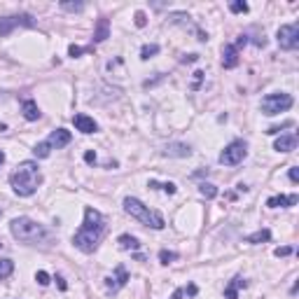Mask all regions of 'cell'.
I'll return each mask as SVG.
<instances>
[{
	"instance_id": "obj_19",
	"label": "cell",
	"mask_w": 299,
	"mask_h": 299,
	"mask_svg": "<svg viewBox=\"0 0 299 299\" xmlns=\"http://www.w3.org/2000/svg\"><path fill=\"white\" fill-rule=\"evenodd\" d=\"M117 246L122 248V250H133L136 253L140 248V241L136 236H131V234H122V236L117 238Z\"/></svg>"
},
{
	"instance_id": "obj_33",
	"label": "cell",
	"mask_w": 299,
	"mask_h": 299,
	"mask_svg": "<svg viewBox=\"0 0 299 299\" xmlns=\"http://www.w3.org/2000/svg\"><path fill=\"white\" fill-rule=\"evenodd\" d=\"M133 19H136V26H138V28H143V26L147 23L145 12H136V14H133Z\"/></svg>"
},
{
	"instance_id": "obj_7",
	"label": "cell",
	"mask_w": 299,
	"mask_h": 299,
	"mask_svg": "<svg viewBox=\"0 0 299 299\" xmlns=\"http://www.w3.org/2000/svg\"><path fill=\"white\" fill-rule=\"evenodd\" d=\"M281 49H297L299 47V26L297 23H285L276 33Z\"/></svg>"
},
{
	"instance_id": "obj_40",
	"label": "cell",
	"mask_w": 299,
	"mask_h": 299,
	"mask_svg": "<svg viewBox=\"0 0 299 299\" xmlns=\"http://www.w3.org/2000/svg\"><path fill=\"white\" fill-rule=\"evenodd\" d=\"M185 292H187V295H197V285H187Z\"/></svg>"
},
{
	"instance_id": "obj_24",
	"label": "cell",
	"mask_w": 299,
	"mask_h": 299,
	"mask_svg": "<svg viewBox=\"0 0 299 299\" xmlns=\"http://www.w3.org/2000/svg\"><path fill=\"white\" fill-rule=\"evenodd\" d=\"M150 187H152V190H164L166 194H176L178 192L176 183H157V180H150Z\"/></svg>"
},
{
	"instance_id": "obj_4",
	"label": "cell",
	"mask_w": 299,
	"mask_h": 299,
	"mask_svg": "<svg viewBox=\"0 0 299 299\" xmlns=\"http://www.w3.org/2000/svg\"><path fill=\"white\" fill-rule=\"evenodd\" d=\"M295 105V99H292L290 94L285 92H276V94H269L262 99V112L269 117L278 115V112H285V110H290Z\"/></svg>"
},
{
	"instance_id": "obj_3",
	"label": "cell",
	"mask_w": 299,
	"mask_h": 299,
	"mask_svg": "<svg viewBox=\"0 0 299 299\" xmlns=\"http://www.w3.org/2000/svg\"><path fill=\"white\" fill-rule=\"evenodd\" d=\"M124 210H126L131 217H136L138 222H143L145 227H152V229H164V227H166V222H164L161 213H157V210H150V208H147L143 201L133 199V197H126V199H124Z\"/></svg>"
},
{
	"instance_id": "obj_35",
	"label": "cell",
	"mask_w": 299,
	"mask_h": 299,
	"mask_svg": "<svg viewBox=\"0 0 299 299\" xmlns=\"http://www.w3.org/2000/svg\"><path fill=\"white\" fill-rule=\"evenodd\" d=\"M201 80H203V70H197V73H194V85H192V89H199V87H201Z\"/></svg>"
},
{
	"instance_id": "obj_6",
	"label": "cell",
	"mask_w": 299,
	"mask_h": 299,
	"mask_svg": "<svg viewBox=\"0 0 299 299\" xmlns=\"http://www.w3.org/2000/svg\"><path fill=\"white\" fill-rule=\"evenodd\" d=\"M100 231H87V229H77V234L73 236V243H75L77 250H82V253H94L96 248H99V241H100Z\"/></svg>"
},
{
	"instance_id": "obj_12",
	"label": "cell",
	"mask_w": 299,
	"mask_h": 299,
	"mask_svg": "<svg viewBox=\"0 0 299 299\" xmlns=\"http://www.w3.org/2000/svg\"><path fill=\"white\" fill-rule=\"evenodd\" d=\"M70 140H73V136H70V131H68V129H56V131H52V133H49L47 143H49L52 147H56V150H59V147H66V145H68Z\"/></svg>"
},
{
	"instance_id": "obj_31",
	"label": "cell",
	"mask_w": 299,
	"mask_h": 299,
	"mask_svg": "<svg viewBox=\"0 0 299 299\" xmlns=\"http://www.w3.org/2000/svg\"><path fill=\"white\" fill-rule=\"evenodd\" d=\"M292 124H295V122H290V119H288V122H283L281 126H271L267 133H269V136H276V133H281V129H288V126H292Z\"/></svg>"
},
{
	"instance_id": "obj_8",
	"label": "cell",
	"mask_w": 299,
	"mask_h": 299,
	"mask_svg": "<svg viewBox=\"0 0 299 299\" xmlns=\"http://www.w3.org/2000/svg\"><path fill=\"white\" fill-rule=\"evenodd\" d=\"M16 26H26V28H33L35 21H33L31 14H14V16H2L0 19V38H5L14 31Z\"/></svg>"
},
{
	"instance_id": "obj_21",
	"label": "cell",
	"mask_w": 299,
	"mask_h": 299,
	"mask_svg": "<svg viewBox=\"0 0 299 299\" xmlns=\"http://www.w3.org/2000/svg\"><path fill=\"white\" fill-rule=\"evenodd\" d=\"M269 238H271V231H269V229H260V231H255V234H250V236H246V243L257 246V243H264V241H269Z\"/></svg>"
},
{
	"instance_id": "obj_13",
	"label": "cell",
	"mask_w": 299,
	"mask_h": 299,
	"mask_svg": "<svg viewBox=\"0 0 299 299\" xmlns=\"http://www.w3.org/2000/svg\"><path fill=\"white\" fill-rule=\"evenodd\" d=\"M299 201V194H290V197H285V194H278V197H271V199L267 201L269 208H290L295 206Z\"/></svg>"
},
{
	"instance_id": "obj_34",
	"label": "cell",
	"mask_w": 299,
	"mask_h": 299,
	"mask_svg": "<svg viewBox=\"0 0 299 299\" xmlns=\"http://www.w3.org/2000/svg\"><path fill=\"white\" fill-rule=\"evenodd\" d=\"M290 253H292L290 246H283V248H276V250H274V255H276V257H288Z\"/></svg>"
},
{
	"instance_id": "obj_2",
	"label": "cell",
	"mask_w": 299,
	"mask_h": 299,
	"mask_svg": "<svg viewBox=\"0 0 299 299\" xmlns=\"http://www.w3.org/2000/svg\"><path fill=\"white\" fill-rule=\"evenodd\" d=\"M9 231L21 243H42V241H49V236H52V231L31 217H14L9 224Z\"/></svg>"
},
{
	"instance_id": "obj_30",
	"label": "cell",
	"mask_w": 299,
	"mask_h": 299,
	"mask_svg": "<svg viewBox=\"0 0 299 299\" xmlns=\"http://www.w3.org/2000/svg\"><path fill=\"white\" fill-rule=\"evenodd\" d=\"M229 9L234 12V14H241V12L246 14V12H248V2H241V0H236V2H231V5H229Z\"/></svg>"
},
{
	"instance_id": "obj_41",
	"label": "cell",
	"mask_w": 299,
	"mask_h": 299,
	"mask_svg": "<svg viewBox=\"0 0 299 299\" xmlns=\"http://www.w3.org/2000/svg\"><path fill=\"white\" fill-rule=\"evenodd\" d=\"M56 283H59V288H61V290H66V288H68V285H66V281H63L61 276H56Z\"/></svg>"
},
{
	"instance_id": "obj_28",
	"label": "cell",
	"mask_w": 299,
	"mask_h": 299,
	"mask_svg": "<svg viewBox=\"0 0 299 299\" xmlns=\"http://www.w3.org/2000/svg\"><path fill=\"white\" fill-rule=\"evenodd\" d=\"M61 9H66V12H82V9H85V2H68V0H63Z\"/></svg>"
},
{
	"instance_id": "obj_26",
	"label": "cell",
	"mask_w": 299,
	"mask_h": 299,
	"mask_svg": "<svg viewBox=\"0 0 299 299\" xmlns=\"http://www.w3.org/2000/svg\"><path fill=\"white\" fill-rule=\"evenodd\" d=\"M157 54H159V45H143V49H140V59L147 61V59H152V56H157Z\"/></svg>"
},
{
	"instance_id": "obj_36",
	"label": "cell",
	"mask_w": 299,
	"mask_h": 299,
	"mask_svg": "<svg viewBox=\"0 0 299 299\" xmlns=\"http://www.w3.org/2000/svg\"><path fill=\"white\" fill-rule=\"evenodd\" d=\"M85 161H87V164H96V152H94V150L85 152Z\"/></svg>"
},
{
	"instance_id": "obj_1",
	"label": "cell",
	"mask_w": 299,
	"mask_h": 299,
	"mask_svg": "<svg viewBox=\"0 0 299 299\" xmlns=\"http://www.w3.org/2000/svg\"><path fill=\"white\" fill-rule=\"evenodd\" d=\"M9 183H12V190L16 197H31L42 185V173H40L35 161H21L14 173L9 176Z\"/></svg>"
},
{
	"instance_id": "obj_32",
	"label": "cell",
	"mask_w": 299,
	"mask_h": 299,
	"mask_svg": "<svg viewBox=\"0 0 299 299\" xmlns=\"http://www.w3.org/2000/svg\"><path fill=\"white\" fill-rule=\"evenodd\" d=\"M35 281L45 288V285H49V274H47V271H38V274H35Z\"/></svg>"
},
{
	"instance_id": "obj_16",
	"label": "cell",
	"mask_w": 299,
	"mask_h": 299,
	"mask_svg": "<svg viewBox=\"0 0 299 299\" xmlns=\"http://www.w3.org/2000/svg\"><path fill=\"white\" fill-rule=\"evenodd\" d=\"M21 112H23V117H26L28 122H38L40 115H42V112H40V107H38V103L31 100V99L21 103Z\"/></svg>"
},
{
	"instance_id": "obj_25",
	"label": "cell",
	"mask_w": 299,
	"mask_h": 299,
	"mask_svg": "<svg viewBox=\"0 0 299 299\" xmlns=\"http://www.w3.org/2000/svg\"><path fill=\"white\" fill-rule=\"evenodd\" d=\"M14 271V262L12 260H0V281L2 278H9Z\"/></svg>"
},
{
	"instance_id": "obj_10",
	"label": "cell",
	"mask_w": 299,
	"mask_h": 299,
	"mask_svg": "<svg viewBox=\"0 0 299 299\" xmlns=\"http://www.w3.org/2000/svg\"><path fill=\"white\" fill-rule=\"evenodd\" d=\"M126 283H129V271L124 269V264H119V267L115 269V276H107L105 278L107 292H119Z\"/></svg>"
},
{
	"instance_id": "obj_14",
	"label": "cell",
	"mask_w": 299,
	"mask_h": 299,
	"mask_svg": "<svg viewBox=\"0 0 299 299\" xmlns=\"http://www.w3.org/2000/svg\"><path fill=\"white\" fill-rule=\"evenodd\" d=\"M222 66H224V68H236V66H238V49L234 45H224V49H222Z\"/></svg>"
},
{
	"instance_id": "obj_9",
	"label": "cell",
	"mask_w": 299,
	"mask_h": 299,
	"mask_svg": "<svg viewBox=\"0 0 299 299\" xmlns=\"http://www.w3.org/2000/svg\"><path fill=\"white\" fill-rule=\"evenodd\" d=\"M80 229H87V231H105V220H103V215L96 210V208H85V222Z\"/></svg>"
},
{
	"instance_id": "obj_17",
	"label": "cell",
	"mask_w": 299,
	"mask_h": 299,
	"mask_svg": "<svg viewBox=\"0 0 299 299\" xmlns=\"http://www.w3.org/2000/svg\"><path fill=\"white\" fill-rule=\"evenodd\" d=\"M164 154H166V157H190L192 150H190V145H185V143H169V145L164 147Z\"/></svg>"
},
{
	"instance_id": "obj_43",
	"label": "cell",
	"mask_w": 299,
	"mask_h": 299,
	"mask_svg": "<svg viewBox=\"0 0 299 299\" xmlns=\"http://www.w3.org/2000/svg\"><path fill=\"white\" fill-rule=\"evenodd\" d=\"M0 215H2V210H0Z\"/></svg>"
},
{
	"instance_id": "obj_42",
	"label": "cell",
	"mask_w": 299,
	"mask_h": 299,
	"mask_svg": "<svg viewBox=\"0 0 299 299\" xmlns=\"http://www.w3.org/2000/svg\"><path fill=\"white\" fill-rule=\"evenodd\" d=\"M5 164V152H0V166Z\"/></svg>"
},
{
	"instance_id": "obj_38",
	"label": "cell",
	"mask_w": 299,
	"mask_h": 299,
	"mask_svg": "<svg viewBox=\"0 0 299 299\" xmlns=\"http://www.w3.org/2000/svg\"><path fill=\"white\" fill-rule=\"evenodd\" d=\"M197 59H199V54H190V56H185L183 61H185V63H194Z\"/></svg>"
},
{
	"instance_id": "obj_11",
	"label": "cell",
	"mask_w": 299,
	"mask_h": 299,
	"mask_svg": "<svg viewBox=\"0 0 299 299\" xmlns=\"http://www.w3.org/2000/svg\"><path fill=\"white\" fill-rule=\"evenodd\" d=\"M73 124H75V129L80 131V133H96V131H99V124L94 122V117L82 115V112L73 117Z\"/></svg>"
},
{
	"instance_id": "obj_18",
	"label": "cell",
	"mask_w": 299,
	"mask_h": 299,
	"mask_svg": "<svg viewBox=\"0 0 299 299\" xmlns=\"http://www.w3.org/2000/svg\"><path fill=\"white\" fill-rule=\"evenodd\" d=\"M246 285H248L246 278L236 276L229 285H227V288H224V299H238V290H241V288H246Z\"/></svg>"
},
{
	"instance_id": "obj_29",
	"label": "cell",
	"mask_w": 299,
	"mask_h": 299,
	"mask_svg": "<svg viewBox=\"0 0 299 299\" xmlns=\"http://www.w3.org/2000/svg\"><path fill=\"white\" fill-rule=\"evenodd\" d=\"M178 260V253H173V250H161L159 253V262L161 264H171V262Z\"/></svg>"
},
{
	"instance_id": "obj_15",
	"label": "cell",
	"mask_w": 299,
	"mask_h": 299,
	"mask_svg": "<svg viewBox=\"0 0 299 299\" xmlns=\"http://www.w3.org/2000/svg\"><path fill=\"white\" fill-rule=\"evenodd\" d=\"M295 147H297V136H295V133L281 136V138L274 143V150H276V152H292Z\"/></svg>"
},
{
	"instance_id": "obj_39",
	"label": "cell",
	"mask_w": 299,
	"mask_h": 299,
	"mask_svg": "<svg viewBox=\"0 0 299 299\" xmlns=\"http://www.w3.org/2000/svg\"><path fill=\"white\" fill-rule=\"evenodd\" d=\"M183 295H185V290H183V288H178V290L173 292V297H171V299H183Z\"/></svg>"
},
{
	"instance_id": "obj_37",
	"label": "cell",
	"mask_w": 299,
	"mask_h": 299,
	"mask_svg": "<svg viewBox=\"0 0 299 299\" xmlns=\"http://www.w3.org/2000/svg\"><path fill=\"white\" fill-rule=\"evenodd\" d=\"M290 180H292L295 185L299 183V171H297V166H292V169H290Z\"/></svg>"
},
{
	"instance_id": "obj_27",
	"label": "cell",
	"mask_w": 299,
	"mask_h": 299,
	"mask_svg": "<svg viewBox=\"0 0 299 299\" xmlns=\"http://www.w3.org/2000/svg\"><path fill=\"white\" fill-rule=\"evenodd\" d=\"M92 52V47H80V45H70L68 47V56L77 59V56H82V54H89Z\"/></svg>"
},
{
	"instance_id": "obj_20",
	"label": "cell",
	"mask_w": 299,
	"mask_h": 299,
	"mask_svg": "<svg viewBox=\"0 0 299 299\" xmlns=\"http://www.w3.org/2000/svg\"><path fill=\"white\" fill-rule=\"evenodd\" d=\"M107 38H110V23H107V19H99V26L94 31V42H103Z\"/></svg>"
},
{
	"instance_id": "obj_5",
	"label": "cell",
	"mask_w": 299,
	"mask_h": 299,
	"mask_svg": "<svg viewBox=\"0 0 299 299\" xmlns=\"http://www.w3.org/2000/svg\"><path fill=\"white\" fill-rule=\"evenodd\" d=\"M246 157H248L246 140H231L229 145L222 150V154H220V164H224V166H236V164H241Z\"/></svg>"
},
{
	"instance_id": "obj_22",
	"label": "cell",
	"mask_w": 299,
	"mask_h": 299,
	"mask_svg": "<svg viewBox=\"0 0 299 299\" xmlns=\"http://www.w3.org/2000/svg\"><path fill=\"white\" fill-rule=\"evenodd\" d=\"M49 152H52V145H49L47 140H42V143H38V145L33 147V154H35L38 159H47V157H49Z\"/></svg>"
},
{
	"instance_id": "obj_23",
	"label": "cell",
	"mask_w": 299,
	"mask_h": 299,
	"mask_svg": "<svg viewBox=\"0 0 299 299\" xmlns=\"http://www.w3.org/2000/svg\"><path fill=\"white\" fill-rule=\"evenodd\" d=\"M199 192H201V197H206V199H215L217 197V187L215 185H210V183H201L199 185Z\"/></svg>"
}]
</instances>
